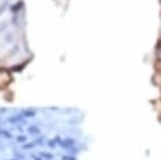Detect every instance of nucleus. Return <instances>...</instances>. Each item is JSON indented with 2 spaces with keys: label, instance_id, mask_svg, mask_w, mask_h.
<instances>
[{
  "label": "nucleus",
  "instance_id": "nucleus-12",
  "mask_svg": "<svg viewBox=\"0 0 161 160\" xmlns=\"http://www.w3.org/2000/svg\"><path fill=\"white\" fill-rule=\"evenodd\" d=\"M55 140V142L57 143V144H61V140H60V138L59 137H56V138L54 139Z\"/></svg>",
  "mask_w": 161,
  "mask_h": 160
},
{
  "label": "nucleus",
  "instance_id": "nucleus-7",
  "mask_svg": "<svg viewBox=\"0 0 161 160\" xmlns=\"http://www.w3.org/2000/svg\"><path fill=\"white\" fill-rule=\"evenodd\" d=\"M156 59L157 60H161V45H159V46H158V49H157Z\"/></svg>",
  "mask_w": 161,
  "mask_h": 160
},
{
  "label": "nucleus",
  "instance_id": "nucleus-11",
  "mask_svg": "<svg viewBox=\"0 0 161 160\" xmlns=\"http://www.w3.org/2000/svg\"><path fill=\"white\" fill-rule=\"evenodd\" d=\"M2 133H3V134L5 135V137H7V139H11V138H12V137H11V134H10L9 132H8V131H3Z\"/></svg>",
  "mask_w": 161,
  "mask_h": 160
},
{
  "label": "nucleus",
  "instance_id": "nucleus-15",
  "mask_svg": "<svg viewBox=\"0 0 161 160\" xmlns=\"http://www.w3.org/2000/svg\"><path fill=\"white\" fill-rule=\"evenodd\" d=\"M47 160H49V159H47Z\"/></svg>",
  "mask_w": 161,
  "mask_h": 160
},
{
  "label": "nucleus",
  "instance_id": "nucleus-5",
  "mask_svg": "<svg viewBox=\"0 0 161 160\" xmlns=\"http://www.w3.org/2000/svg\"><path fill=\"white\" fill-rule=\"evenodd\" d=\"M35 143H27V144H25L24 146H22V148L24 149V151H27V149H31V148H33L35 147Z\"/></svg>",
  "mask_w": 161,
  "mask_h": 160
},
{
  "label": "nucleus",
  "instance_id": "nucleus-2",
  "mask_svg": "<svg viewBox=\"0 0 161 160\" xmlns=\"http://www.w3.org/2000/svg\"><path fill=\"white\" fill-rule=\"evenodd\" d=\"M152 82H154V84L156 85V86L161 88V72H158V71L155 72V74L152 76Z\"/></svg>",
  "mask_w": 161,
  "mask_h": 160
},
{
  "label": "nucleus",
  "instance_id": "nucleus-3",
  "mask_svg": "<svg viewBox=\"0 0 161 160\" xmlns=\"http://www.w3.org/2000/svg\"><path fill=\"white\" fill-rule=\"evenodd\" d=\"M39 155L41 157H43V158H46V159L51 160L53 158V154H51V153H46V151H40V154Z\"/></svg>",
  "mask_w": 161,
  "mask_h": 160
},
{
  "label": "nucleus",
  "instance_id": "nucleus-4",
  "mask_svg": "<svg viewBox=\"0 0 161 160\" xmlns=\"http://www.w3.org/2000/svg\"><path fill=\"white\" fill-rule=\"evenodd\" d=\"M28 131H29V133H30V134H38V133H40V129H39L38 127H36V126H32V127H30Z\"/></svg>",
  "mask_w": 161,
  "mask_h": 160
},
{
  "label": "nucleus",
  "instance_id": "nucleus-1",
  "mask_svg": "<svg viewBox=\"0 0 161 160\" xmlns=\"http://www.w3.org/2000/svg\"><path fill=\"white\" fill-rule=\"evenodd\" d=\"M74 144H75V141L73 140V139L71 138H67V139H65V141H63L61 142V147L63 148H65V149H70V148H72V147H74Z\"/></svg>",
  "mask_w": 161,
  "mask_h": 160
},
{
  "label": "nucleus",
  "instance_id": "nucleus-10",
  "mask_svg": "<svg viewBox=\"0 0 161 160\" xmlns=\"http://www.w3.org/2000/svg\"><path fill=\"white\" fill-rule=\"evenodd\" d=\"M61 160H76L75 157H73V156H63V158H61Z\"/></svg>",
  "mask_w": 161,
  "mask_h": 160
},
{
  "label": "nucleus",
  "instance_id": "nucleus-14",
  "mask_svg": "<svg viewBox=\"0 0 161 160\" xmlns=\"http://www.w3.org/2000/svg\"><path fill=\"white\" fill-rule=\"evenodd\" d=\"M12 160H13V159H12ZM14 160H16V159H14Z\"/></svg>",
  "mask_w": 161,
  "mask_h": 160
},
{
  "label": "nucleus",
  "instance_id": "nucleus-9",
  "mask_svg": "<svg viewBox=\"0 0 161 160\" xmlns=\"http://www.w3.org/2000/svg\"><path fill=\"white\" fill-rule=\"evenodd\" d=\"M26 140L27 138L25 137V135H18L17 138H16V141L19 143H24V142H26Z\"/></svg>",
  "mask_w": 161,
  "mask_h": 160
},
{
  "label": "nucleus",
  "instance_id": "nucleus-6",
  "mask_svg": "<svg viewBox=\"0 0 161 160\" xmlns=\"http://www.w3.org/2000/svg\"><path fill=\"white\" fill-rule=\"evenodd\" d=\"M155 69H156V71L158 72H161V60H157L155 61Z\"/></svg>",
  "mask_w": 161,
  "mask_h": 160
},
{
  "label": "nucleus",
  "instance_id": "nucleus-13",
  "mask_svg": "<svg viewBox=\"0 0 161 160\" xmlns=\"http://www.w3.org/2000/svg\"><path fill=\"white\" fill-rule=\"evenodd\" d=\"M31 157H32V159H33V160H41V158H39V157H36L35 155H32Z\"/></svg>",
  "mask_w": 161,
  "mask_h": 160
},
{
  "label": "nucleus",
  "instance_id": "nucleus-8",
  "mask_svg": "<svg viewBox=\"0 0 161 160\" xmlns=\"http://www.w3.org/2000/svg\"><path fill=\"white\" fill-rule=\"evenodd\" d=\"M47 145H49L51 148H54V147H56V145H57V143L55 142V140H49L47 141Z\"/></svg>",
  "mask_w": 161,
  "mask_h": 160
}]
</instances>
